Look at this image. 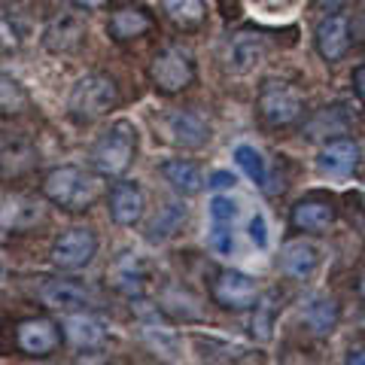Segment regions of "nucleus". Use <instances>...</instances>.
<instances>
[{"mask_svg": "<svg viewBox=\"0 0 365 365\" xmlns=\"http://www.w3.org/2000/svg\"><path fill=\"white\" fill-rule=\"evenodd\" d=\"M40 302L52 311H61V314H73V311H86L91 295L86 287H79L73 280H64V277H46L40 283Z\"/></svg>", "mask_w": 365, "mask_h": 365, "instance_id": "nucleus-12", "label": "nucleus"}, {"mask_svg": "<svg viewBox=\"0 0 365 365\" xmlns=\"http://www.w3.org/2000/svg\"><path fill=\"white\" fill-rule=\"evenodd\" d=\"M210 295H213V302L220 307L237 314V311H250V307L256 304L259 287H256V280L250 277V274L225 268V271L216 274V280L210 283Z\"/></svg>", "mask_w": 365, "mask_h": 365, "instance_id": "nucleus-9", "label": "nucleus"}, {"mask_svg": "<svg viewBox=\"0 0 365 365\" xmlns=\"http://www.w3.org/2000/svg\"><path fill=\"white\" fill-rule=\"evenodd\" d=\"M356 292H359V299L365 302V271L359 274V283H356Z\"/></svg>", "mask_w": 365, "mask_h": 365, "instance_id": "nucleus-35", "label": "nucleus"}, {"mask_svg": "<svg viewBox=\"0 0 365 365\" xmlns=\"http://www.w3.org/2000/svg\"><path fill=\"white\" fill-rule=\"evenodd\" d=\"M107 210H110V220L122 225V228H131L143 220V210H146V198H143V189L137 186L134 180H122L113 182L110 195H107Z\"/></svg>", "mask_w": 365, "mask_h": 365, "instance_id": "nucleus-11", "label": "nucleus"}, {"mask_svg": "<svg viewBox=\"0 0 365 365\" xmlns=\"http://www.w3.org/2000/svg\"><path fill=\"white\" fill-rule=\"evenodd\" d=\"M356 34H359V40L365 43V13H362V19L356 21Z\"/></svg>", "mask_w": 365, "mask_h": 365, "instance_id": "nucleus-36", "label": "nucleus"}, {"mask_svg": "<svg viewBox=\"0 0 365 365\" xmlns=\"http://www.w3.org/2000/svg\"><path fill=\"white\" fill-rule=\"evenodd\" d=\"M61 338H64L61 326L49 317H31L16 326V344L28 356H49V353L58 350Z\"/></svg>", "mask_w": 365, "mask_h": 365, "instance_id": "nucleus-10", "label": "nucleus"}, {"mask_svg": "<svg viewBox=\"0 0 365 365\" xmlns=\"http://www.w3.org/2000/svg\"><path fill=\"white\" fill-rule=\"evenodd\" d=\"M289 222H292V228H299V232L319 235V232H326V228L335 222V207L329 201L307 198V201H299L292 207Z\"/></svg>", "mask_w": 365, "mask_h": 365, "instance_id": "nucleus-20", "label": "nucleus"}, {"mask_svg": "<svg viewBox=\"0 0 365 365\" xmlns=\"http://www.w3.org/2000/svg\"><path fill=\"white\" fill-rule=\"evenodd\" d=\"M253 307H256V311H253V323H250V329H253V338L271 341V335H274V317H277V295L265 292L262 299H256Z\"/></svg>", "mask_w": 365, "mask_h": 365, "instance_id": "nucleus-25", "label": "nucleus"}, {"mask_svg": "<svg viewBox=\"0 0 365 365\" xmlns=\"http://www.w3.org/2000/svg\"><path fill=\"white\" fill-rule=\"evenodd\" d=\"M247 235H250V241H253L259 250H265V247H268V225H265V216L256 213L253 220H250V225H247Z\"/></svg>", "mask_w": 365, "mask_h": 365, "instance_id": "nucleus-30", "label": "nucleus"}, {"mask_svg": "<svg viewBox=\"0 0 365 365\" xmlns=\"http://www.w3.org/2000/svg\"><path fill=\"white\" fill-rule=\"evenodd\" d=\"M228 225L232 222H213V232H210V247L222 256H228L235 250V237H232V232H228Z\"/></svg>", "mask_w": 365, "mask_h": 365, "instance_id": "nucleus-28", "label": "nucleus"}, {"mask_svg": "<svg viewBox=\"0 0 365 365\" xmlns=\"http://www.w3.org/2000/svg\"><path fill=\"white\" fill-rule=\"evenodd\" d=\"M116 107H119V86L107 73H86L83 79H76L71 95H67V113L79 125L104 119Z\"/></svg>", "mask_w": 365, "mask_h": 365, "instance_id": "nucleus-2", "label": "nucleus"}, {"mask_svg": "<svg viewBox=\"0 0 365 365\" xmlns=\"http://www.w3.org/2000/svg\"><path fill=\"white\" fill-rule=\"evenodd\" d=\"M353 91H356L359 101H365V64H359L356 71H353Z\"/></svg>", "mask_w": 365, "mask_h": 365, "instance_id": "nucleus-32", "label": "nucleus"}, {"mask_svg": "<svg viewBox=\"0 0 365 365\" xmlns=\"http://www.w3.org/2000/svg\"><path fill=\"white\" fill-rule=\"evenodd\" d=\"M98 256V235L86 225H73L52 241L49 259L58 271H83Z\"/></svg>", "mask_w": 365, "mask_h": 365, "instance_id": "nucleus-6", "label": "nucleus"}, {"mask_svg": "<svg viewBox=\"0 0 365 365\" xmlns=\"http://www.w3.org/2000/svg\"><path fill=\"white\" fill-rule=\"evenodd\" d=\"M134 155H137V128L128 119H119L91 146V168L107 180H119L128 174Z\"/></svg>", "mask_w": 365, "mask_h": 365, "instance_id": "nucleus-3", "label": "nucleus"}, {"mask_svg": "<svg viewBox=\"0 0 365 365\" xmlns=\"http://www.w3.org/2000/svg\"><path fill=\"white\" fill-rule=\"evenodd\" d=\"M317 4H319V9H323V13H338V9L344 6L347 0H317Z\"/></svg>", "mask_w": 365, "mask_h": 365, "instance_id": "nucleus-33", "label": "nucleus"}, {"mask_svg": "<svg viewBox=\"0 0 365 365\" xmlns=\"http://www.w3.org/2000/svg\"><path fill=\"white\" fill-rule=\"evenodd\" d=\"M76 4L88 9V6H101V4H104V0H76Z\"/></svg>", "mask_w": 365, "mask_h": 365, "instance_id": "nucleus-37", "label": "nucleus"}, {"mask_svg": "<svg viewBox=\"0 0 365 365\" xmlns=\"http://www.w3.org/2000/svg\"><path fill=\"white\" fill-rule=\"evenodd\" d=\"M302 317H304V323H307V329H311L314 335L326 338V335L335 332V326L341 319V304L332 299V295H317V299L307 302Z\"/></svg>", "mask_w": 365, "mask_h": 365, "instance_id": "nucleus-21", "label": "nucleus"}, {"mask_svg": "<svg viewBox=\"0 0 365 365\" xmlns=\"http://www.w3.org/2000/svg\"><path fill=\"white\" fill-rule=\"evenodd\" d=\"M150 31H153V16L146 13L143 6H119L107 21V34L116 43L137 40Z\"/></svg>", "mask_w": 365, "mask_h": 365, "instance_id": "nucleus-17", "label": "nucleus"}, {"mask_svg": "<svg viewBox=\"0 0 365 365\" xmlns=\"http://www.w3.org/2000/svg\"><path fill=\"white\" fill-rule=\"evenodd\" d=\"M165 131H168V140L174 146H182V150H201L210 140V125L192 110L170 113L165 119Z\"/></svg>", "mask_w": 365, "mask_h": 365, "instance_id": "nucleus-13", "label": "nucleus"}, {"mask_svg": "<svg viewBox=\"0 0 365 365\" xmlns=\"http://www.w3.org/2000/svg\"><path fill=\"white\" fill-rule=\"evenodd\" d=\"M150 79L155 91L162 95H180L192 86L195 79V61H192V52L182 49V46H165L162 52H155V58L150 64Z\"/></svg>", "mask_w": 365, "mask_h": 365, "instance_id": "nucleus-4", "label": "nucleus"}, {"mask_svg": "<svg viewBox=\"0 0 365 365\" xmlns=\"http://www.w3.org/2000/svg\"><path fill=\"white\" fill-rule=\"evenodd\" d=\"M265 58V43H262L259 34L253 31H241L228 40V52H225V67L237 76L250 73L253 67Z\"/></svg>", "mask_w": 365, "mask_h": 365, "instance_id": "nucleus-15", "label": "nucleus"}, {"mask_svg": "<svg viewBox=\"0 0 365 365\" xmlns=\"http://www.w3.org/2000/svg\"><path fill=\"white\" fill-rule=\"evenodd\" d=\"M162 9L177 28H186V31L204 25V19H207L204 0H162Z\"/></svg>", "mask_w": 365, "mask_h": 365, "instance_id": "nucleus-24", "label": "nucleus"}, {"mask_svg": "<svg viewBox=\"0 0 365 365\" xmlns=\"http://www.w3.org/2000/svg\"><path fill=\"white\" fill-rule=\"evenodd\" d=\"M162 177L180 192V195H198V192L204 189V182H207L201 174V168L186 162V158H170V162H165Z\"/></svg>", "mask_w": 365, "mask_h": 365, "instance_id": "nucleus-23", "label": "nucleus"}, {"mask_svg": "<svg viewBox=\"0 0 365 365\" xmlns=\"http://www.w3.org/2000/svg\"><path fill=\"white\" fill-rule=\"evenodd\" d=\"M61 332H64V338L71 341V344H73L76 350L101 347V344H104V338H107L104 323H101L98 317L86 314V311H73V314H67L64 326H61Z\"/></svg>", "mask_w": 365, "mask_h": 365, "instance_id": "nucleus-16", "label": "nucleus"}, {"mask_svg": "<svg viewBox=\"0 0 365 365\" xmlns=\"http://www.w3.org/2000/svg\"><path fill=\"white\" fill-rule=\"evenodd\" d=\"M28 107V95L13 76L0 71V113H21Z\"/></svg>", "mask_w": 365, "mask_h": 365, "instance_id": "nucleus-27", "label": "nucleus"}, {"mask_svg": "<svg viewBox=\"0 0 365 365\" xmlns=\"http://www.w3.org/2000/svg\"><path fill=\"white\" fill-rule=\"evenodd\" d=\"M88 40V19L83 9H58L43 28V46L52 55H73Z\"/></svg>", "mask_w": 365, "mask_h": 365, "instance_id": "nucleus-7", "label": "nucleus"}, {"mask_svg": "<svg viewBox=\"0 0 365 365\" xmlns=\"http://www.w3.org/2000/svg\"><path fill=\"white\" fill-rule=\"evenodd\" d=\"M235 162H237V168H241L250 180L256 182V186H265L268 168H265V158H262L253 146H247V143L237 146V150H235Z\"/></svg>", "mask_w": 365, "mask_h": 365, "instance_id": "nucleus-26", "label": "nucleus"}, {"mask_svg": "<svg viewBox=\"0 0 365 365\" xmlns=\"http://www.w3.org/2000/svg\"><path fill=\"white\" fill-rule=\"evenodd\" d=\"M101 177V174H98ZM88 170L76 168V165H61L52 168L43 177V195L46 201H52L55 207H61L67 213H83L101 195V180Z\"/></svg>", "mask_w": 365, "mask_h": 365, "instance_id": "nucleus-1", "label": "nucleus"}, {"mask_svg": "<svg viewBox=\"0 0 365 365\" xmlns=\"http://www.w3.org/2000/svg\"><path fill=\"white\" fill-rule=\"evenodd\" d=\"M347 362H350V365H365V344H362V347H353V350L347 353Z\"/></svg>", "mask_w": 365, "mask_h": 365, "instance_id": "nucleus-34", "label": "nucleus"}, {"mask_svg": "<svg viewBox=\"0 0 365 365\" xmlns=\"http://www.w3.org/2000/svg\"><path fill=\"white\" fill-rule=\"evenodd\" d=\"M317 165H319V170H326V174H332V177H347L359 165V146L347 140V137L329 140L323 150H319Z\"/></svg>", "mask_w": 365, "mask_h": 365, "instance_id": "nucleus-18", "label": "nucleus"}, {"mask_svg": "<svg viewBox=\"0 0 365 365\" xmlns=\"http://www.w3.org/2000/svg\"><path fill=\"white\" fill-rule=\"evenodd\" d=\"M235 216H237V204L232 198H225V195H216L210 201V220L213 222H235Z\"/></svg>", "mask_w": 365, "mask_h": 365, "instance_id": "nucleus-29", "label": "nucleus"}, {"mask_svg": "<svg viewBox=\"0 0 365 365\" xmlns=\"http://www.w3.org/2000/svg\"><path fill=\"white\" fill-rule=\"evenodd\" d=\"M207 186H213V189H232L235 186V177L228 174V170H216V174L207 180Z\"/></svg>", "mask_w": 365, "mask_h": 365, "instance_id": "nucleus-31", "label": "nucleus"}, {"mask_svg": "<svg viewBox=\"0 0 365 365\" xmlns=\"http://www.w3.org/2000/svg\"><path fill=\"white\" fill-rule=\"evenodd\" d=\"M189 220V210H186V204L182 201H168L162 204V210L155 213V220L146 225V237H150L153 244H162L168 241V237H174L182 225H186Z\"/></svg>", "mask_w": 365, "mask_h": 365, "instance_id": "nucleus-22", "label": "nucleus"}, {"mask_svg": "<svg viewBox=\"0 0 365 365\" xmlns=\"http://www.w3.org/2000/svg\"><path fill=\"white\" fill-rule=\"evenodd\" d=\"M319 268V250L307 241H292L280 253V271L292 280H311Z\"/></svg>", "mask_w": 365, "mask_h": 365, "instance_id": "nucleus-19", "label": "nucleus"}, {"mask_svg": "<svg viewBox=\"0 0 365 365\" xmlns=\"http://www.w3.org/2000/svg\"><path fill=\"white\" fill-rule=\"evenodd\" d=\"M304 113V101L289 83H277L268 79L259 91V116L265 119L271 128H289L302 119Z\"/></svg>", "mask_w": 365, "mask_h": 365, "instance_id": "nucleus-5", "label": "nucleus"}, {"mask_svg": "<svg viewBox=\"0 0 365 365\" xmlns=\"http://www.w3.org/2000/svg\"><path fill=\"white\" fill-rule=\"evenodd\" d=\"M362 204H365V195H362Z\"/></svg>", "mask_w": 365, "mask_h": 365, "instance_id": "nucleus-38", "label": "nucleus"}, {"mask_svg": "<svg viewBox=\"0 0 365 365\" xmlns=\"http://www.w3.org/2000/svg\"><path fill=\"white\" fill-rule=\"evenodd\" d=\"M37 165H40V153L28 134L9 131V128L0 131V180L6 182L21 180Z\"/></svg>", "mask_w": 365, "mask_h": 365, "instance_id": "nucleus-8", "label": "nucleus"}, {"mask_svg": "<svg viewBox=\"0 0 365 365\" xmlns=\"http://www.w3.org/2000/svg\"><path fill=\"white\" fill-rule=\"evenodd\" d=\"M314 40H317V52L323 55L329 64L341 61L347 55V49H350V21L344 16H338V13L326 16L317 25Z\"/></svg>", "mask_w": 365, "mask_h": 365, "instance_id": "nucleus-14", "label": "nucleus"}]
</instances>
